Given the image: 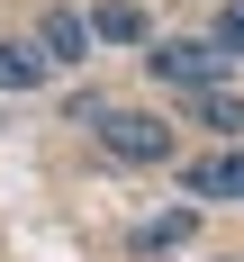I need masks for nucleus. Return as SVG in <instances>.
Returning a JSON list of instances; mask_svg holds the SVG:
<instances>
[{"label": "nucleus", "mask_w": 244, "mask_h": 262, "mask_svg": "<svg viewBox=\"0 0 244 262\" xmlns=\"http://www.w3.org/2000/svg\"><path fill=\"white\" fill-rule=\"evenodd\" d=\"M190 235V208H163V217H145V226H136V244H145V253H163V244H181Z\"/></svg>", "instance_id": "obj_7"}, {"label": "nucleus", "mask_w": 244, "mask_h": 262, "mask_svg": "<svg viewBox=\"0 0 244 262\" xmlns=\"http://www.w3.org/2000/svg\"><path fill=\"white\" fill-rule=\"evenodd\" d=\"M145 63H154L163 81H181V91H208L235 54L217 46V36H145Z\"/></svg>", "instance_id": "obj_1"}, {"label": "nucleus", "mask_w": 244, "mask_h": 262, "mask_svg": "<svg viewBox=\"0 0 244 262\" xmlns=\"http://www.w3.org/2000/svg\"><path fill=\"white\" fill-rule=\"evenodd\" d=\"M217 46L244 63V0H226V9H217Z\"/></svg>", "instance_id": "obj_9"}, {"label": "nucleus", "mask_w": 244, "mask_h": 262, "mask_svg": "<svg viewBox=\"0 0 244 262\" xmlns=\"http://www.w3.org/2000/svg\"><path fill=\"white\" fill-rule=\"evenodd\" d=\"M46 73H54V54H46V46L0 36V91H46Z\"/></svg>", "instance_id": "obj_4"}, {"label": "nucleus", "mask_w": 244, "mask_h": 262, "mask_svg": "<svg viewBox=\"0 0 244 262\" xmlns=\"http://www.w3.org/2000/svg\"><path fill=\"white\" fill-rule=\"evenodd\" d=\"M100 145L118 163H163V154H172V127H163L154 108H108L100 100Z\"/></svg>", "instance_id": "obj_2"}, {"label": "nucleus", "mask_w": 244, "mask_h": 262, "mask_svg": "<svg viewBox=\"0 0 244 262\" xmlns=\"http://www.w3.org/2000/svg\"><path fill=\"white\" fill-rule=\"evenodd\" d=\"M91 36H118V46H145V18H136L127 0H100V9H91Z\"/></svg>", "instance_id": "obj_6"}, {"label": "nucleus", "mask_w": 244, "mask_h": 262, "mask_svg": "<svg viewBox=\"0 0 244 262\" xmlns=\"http://www.w3.org/2000/svg\"><path fill=\"white\" fill-rule=\"evenodd\" d=\"M36 46H46L54 63H81V46H91V18H81V9H46V36H36Z\"/></svg>", "instance_id": "obj_5"}, {"label": "nucleus", "mask_w": 244, "mask_h": 262, "mask_svg": "<svg viewBox=\"0 0 244 262\" xmlns=\"http://www.w3.org/2000/svg\"><path fill=\"white\" fill-rule=\"evenodd\" d=\"M199 118H208V127H226V136H244V100H226V91H199Z\"/></svg>", "instance_id": "obj_8"}, {"label": "nucleus", "mask_w": 244, "mask_h": 262, "mask_svg": "<svg viewBox=\"0 0 244 262\" xmlns=\"http://www.w3.org/2000/svg\"><path fill=\"white\" fill-rule=\"evenodd\" d=\"M181 181H190V199H244V136L226 145V154H208V163H190Z\"/></svg>", "instance_id": "obj_3"}]
</instances>
